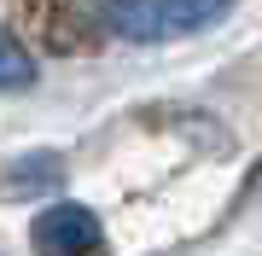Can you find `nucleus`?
<instances>
[{
  "mask_svg": "<svg viewBox=\"0 0 262 256\" xmlns=\"http://www.w3.org/2000/svg\"><path fill=\"white\" fill-rule=\"evenodd\" d=\"M29 82H35V58L24 53V41H12L0 29V87L12 94V87H29Z\"/></svg>",
  "mask_w": 262,
  "mask_h": 256,
  "instance_id": "4",
  "label": "nucleus"
},
{
  "mask_svg": "<svg viewBox=\"0 0 262 256\" xmlns=\"http://www.w3.org/2000/svg\"><path fill=\"white\" fill-rule=\"evenodd\" d=\"M233 12V0H105V29L122 41H181L198 29L222 24Z\"/></svg>",
  "mask_w": 262,
  "mask_h": 256,
  "instance_id": "1",
  "label": "nucleus"
},
{
  "mask_svg": "<svg viewBox=\"0 0 262 256\" xmlns=\"http://www.w3.org/2000/svg\"><path fill=\"white\" fill-rule=\"evenodd\" d=\"M58 175H64V163H58L53 152H35V157H24L18 169L6 175V187H12V192H41V187H53Z\"/></svg>",
  "mask_w": 262,
  "mask_h": 256,
  "instance_id": "3",
  "label": "nucleus"
},
{
  "mask_svg": "<svg viewBox=\"0 0 262 256\" xmlns=\"http://www.w3.org/2000/svg\"><path fill=\"white\" fill-rule=\"evenodd\" d=\"M29 250L35 256H105L111 239H105L99 216L88 204H47L35 221H29Z\"/></svg>",
  "mask_w": 262,
  "mask_h": 256,
  "instance_id": "2",
  "label": "nucleus"
}]
</instances>
